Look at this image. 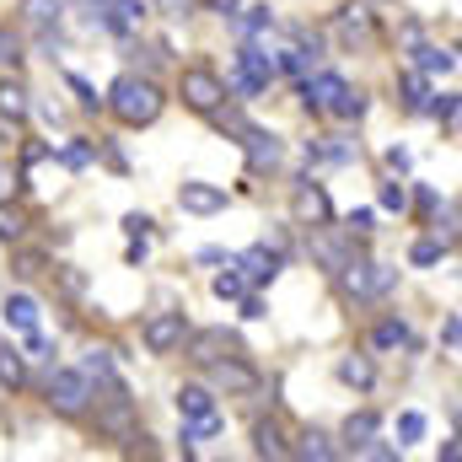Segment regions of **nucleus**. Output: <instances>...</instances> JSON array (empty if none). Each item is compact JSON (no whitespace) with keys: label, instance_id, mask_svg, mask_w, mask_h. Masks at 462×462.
Wrapping results in <instances>:
<instances>
[{"label":"nucleus","instance_id":"nucleus-22","mask_svg":"<svg viewBox=\"0 0 462 462\" xmlns=\"http://www.w3.org/2000/svg\"><path fill=\"white\" fill-rule=\"evenodd\" d=\"M60 0H22V22L32 27V32H54L60 27Z\"/></svg>","mask_w":462,"mask_h":462},{"label":"nucleus","instance_id":"nucleus-8","mask_svg":"<svg viewBox=\"0 0 462 462\" xmlns=\"http://www.w3.org/2000/svg\"><path fill=\"white\" fill-rule=\"evenodd\" d=\"M205 371H210V382H216V387H226V393H258V371H253L247 360H236V355L210 360Z\"/></svg>","mask_w":462,"mask_h":462},{"label":"nucleus","instance_id":"nucleus-19","mask_svg":"<svg viewBox=\"0 0 462 462\" xmlns=\"http://www.w3.org/2000/svg\"><path fill=\"white\" fill-rule=\"evenodd\" d=\"M27 114H32V103H27V87H22L16 76H0V118L22 124Z\"/></svg>","mask_w":462,"mask_h":462},{"label":"nucleus","instance_id":"nucleus-10","mask_svg":"<svg viewBox=\"0 0 462 462\" xmlns=\"http://www.w3.org/2000/svg\"><path fill=\"white\" fill-rule=\"evenodd\" d=\"M345 92H349V87H345V76H334V70H323V76H312V81L301 87V103H307L312 114H334Z\"/></svg>","mask_w":462,"mask_h":462},{"label":"nucleus","instance_id":"nucleus-4","mask_svg":"<svg viewBox=\"0 0 462 462\" xmlns=\"http://www.w3.org/2000/svg\"><path fill=\"white\" fill-rule=\"evenodd\" d=\"M92 376L76 365V371H54L49 376V409H60V414H87L92 409Z\"/></svg>","mask_w":462,"mask_h":462},{"label":"nucleus","instance_id":"nucleus-28","mask_svg":"<svg viewBox=\"0 0 462 462\" xmlns=\"http://www.w3.org/2000/svg\"><path fill=\"white\" fill-rule=\"evenodd\" d=\"M22 60H27V54H22V38H16L11 27H0V76H16Z\"/></svg>","mask_w":462,"mask_h":462},{"label":"nucleus","instance_id":"nucleus-43","mask_svg":"<svg viewBox=\"0 0 462 462\" xmlns=\"http://www.w3.org/2000/svg\"><path fill=\"white\" fill-rule=\"evenodd\" d=\"M371 221H376L371 210H355V216H349V236H365V231H371Z\"/></svg>","mask_w":462,"mask_h":462},{"label":"nucleus","instance_id":"nucleus-21","mask_svg":"<svg viewBox=\"0 0 462 462\" xmlns=\"http://www.w3.org/2000/svg\"><path fill=\"white\" fill-rule=\"evenodd\" d=\"M398 97H403L409 114H425V103H430V76H425V70H403V76H398Z\"/></svg>","mask_w":462,"mask_h":462},{"label":"nucleus","instance_id":"nucleus-13","mask_svg":"<svg viewBox=\"0 0 462 462\" xmlns=\"http://www.w3.org/2000/svg\"><path fill=\"white\" fill-rule=\"evenodd\" d=\"M231 263L242 269V280H253V285H269V280L280 274V263H285V258H280L274 247H263V242H258V247H247V253H242V258H231Z\"/></svg>","mask_w":462,"mask_h":462},{"label":"nucleus","instance_id":"nucleus-34","mask_svg":"<svg viewBox=\"0 0 462 462\" xmlns=\"http://www.w3.org/2000/svg\"><path fill=\"white\" fill-rule=\"evenodd\" d=\"M60 162H65V167H70V172H81V167H87V162H92V140H70V145H65V151H60Z\"/></svg>","mask_w":462,"mask_h":462},{"label":"nucleus","instance_id":"nucleus-32","mask_svg":"<svg viewBox=\"0 0 462 462\" xmlns=\"http://www.w3.org/2000/svg\"><path fill=\"white\" fill-rule=\"evenodd\" d=\"M210 291H216L221 301H236V296L247 291V280L236 274V263H231V258H226V274H216V285H210Z\"/></svg>","mask_w":462,"mask_h":462},{"label":"nucleus","instance_id":"nucleus-35","mask_svg":"<svg viewBox=\"0 0 462 462\" xmlns=\"http://www.w3.org/2000/svg\"><path fill=\"white\" fill-rule=\"evenodd\" d=\"M65 81H70V92H76V97H81V108H92V114H97V108H103V97H97V87H92V81H81V76H76V70H70V76H65Z\"/></svg>","mask_w":462,"mask_h":462},{"label":"nucleus","instance_id":"nucleus-37","mask_svg":"<svg viewBox=\"0 0 462 462\" xmlns=\"http://www.w3.org/2000/svg\"><path fill=\"white\" fill-rule=\"evenodd\" d=\"M16 274H22V280H32V274H49V258H43V253H22V258H16Z\"/></svg>","mask_w":462,"mask_h":462},{"label":"nucleus","instance_id":"nucleus-30","mask_svg":"<svg viewBox=\"0 0 462 462\" xmlns=\"http://www.w3.org/2000/svg\"><path fill=\"white\" fill-rule=\"evenodd\" d=\"M393 280H398V269H387V263H371V274H365V301H382V296L393 291Z\"/></svg>","mask_w":462,"mask_h":462},{"label":"nucleus","instance_id":"nucleus-29","mask_svg":"<svg viewBox=\"0 0 462 462\" xmlns=\"http://www.w3.org/2000/svg\"><path fill=\"white\" fill-rule=\"evenodd\" d=\"M441 253H447L441 236H420V242L409 247V263H414V269H430V263H441Z\"/></svg>","mask_w":462,"mask_h":462},{"label":"nucleus","instance_id":"nucleus-6","mask_svg":"<svg viewBox=\"0 0 462 462\" xmlns=\"http://www.w3.org/2000/svg\"><path fill=\"white\" fill-rule=\"evenodd\" d=\"M183 339H189V318L183 312H151L145 318V349L151 355H172Z\"/></svg>","mask_w":462,"mask_h":462},{"label":"nucleus","instance_id":"nucleus-1","mask_svg":"<svg viewBox=\"0 0 462 462\" xmlns=\"http://www.w3.org/2000/svg\"><path fill=\"white\" fill-rule=\"evenodd\" d=\"M162 87L151 81V76H118L114 87H108V97H103V108L118 118V124H129V129H145V124H156L162 118Z\"/></svg>","mask_w":462,"mask_h":462},{"label":"nucleus","instance_id":"nucleus-5","mask_svg":"<svg viewBox=\"0 0 462 462\" xmlns=\"http://www.w3.org/2000/svg\"><path fill=\"white\" fill-rule=\"evenodd\" d=\"M291 216H296V226H328L334 221V199L323 194V183H296V194H291Z\"/></svg>","mask_w":462,"mask_h":462},{"label":"nucleus","instance_id":"nucleus-18","mask_svg":"<svg viewBox=\"0 0 462 462\" xmlns=\"http://www.w3.org/2000/svg\"><path fill=\"white\" fill-rule=\"evenodd\" d=\"M253 452H258V457H269V462H285V457H291L285 430H280L274 420H258V425H253Z\"/></svg>","mask_w":462,"mask_h":462},{"label":"nucleus","instance_id":"nucleus-9","mask_svg":"<svg viewBox=\"0 0 462 462\" xmlns=\"http://www.w3.org/2000/svg\"><path fill=\"white\" fill-rule=\"evenodd\" d=\"M236 70H242L253 87H269V81L280 76V54H269V49H258V43L247 38V43L236 49Z\"/></svg>","mask_w":462,"mask_h":462},{"label":"nucleus","instance_id":"nucleus-26","mask_svg":"<svg viewBox=\"0 0 462 462\" xmlns=\"http://www.w3.org/2000/svg\"><path fill=\"white\" fill-rule=\"evenodd\" d=\"M296 457H307V462H334L339 457V447H334V436H323V430H307L301 436V447H291Z\"/></svg>","mask_w":462,"mask_h":462},{"label":"nucleus","instance_id":"nucleus-17","mask_svg":"<svg viewBox=\"0 0 462 462\" xmlns=\"http://www.w3.org/2000/svg\"><path fill=\"white\" fill-rule=\"evenodd\" d=\"M38 312H43V307H38L27 291H11V296H5V323H11L16 334H38Z\"/></svg>","mask_w":462,"mask_h":462},{"label":"nucleus","instance_id":"nucleus-41","mask_svg":"<svg viewBox=\"0 0 462 462\" xmlns=\"http://www.w3.org/2000/svg\"><path fill=\"white\" fill-rule=\"evenodd\" d=\"M22 236V216L16 210H0V242H16Z\"/></svg>","mask_w":462,"mask_h":462},{"label":"nucleus","instance_id":"nucleus-40","mask_svg":"<svg viewBox=\"0 0 462 462\" xmlns=\"http://www.w3.org/2000/svg\"><path fill=\"white\" fill-rule=\"evenodd\" d=\"M236 301H242V318H247V323H258V318H269V307H263V296H247V291H242Z\"/></svg>","mask_w":462,"mask_h":462},{"label":"nucleus","instance_id":"nucleus-27","mask_svg":"<svg viewBox=\"0 0 462 462\" xmlns=\"http://www.w3.org/2000/svg\"><path fill=\"white\" fill-rule=\"evenodd\" d=\"M231 22H236V32H242V38H258V32H269V27H274V11H269V5H247V11H236Z\"/></svg>","mask_w":462,"mask_h":462},{"label":"nucleus","instance_id":"nucleus-11","mask_svg":"<svg viewBox=\"0 0 462 462\" xmlns=\"http://www.w3.org/2000/svg\"><path fill=\"white\" fill-rule=\"evenodd\" d=\"M178 210H189V216H216V210H226V189L194 178V183L178 189Z\"/></svg>","mask_w":462,"mask_h":462},{"label":"nucleus","instance_id":"nucleus-20","mask_svg":"<svg viewBox=\"0 0 462 462\" xmlns=\"http://www.w3.org/2000/svg\"><path fill=\"white\" fill-rule=\"evenodd\" d=\"M414 70H425V76H452V70H457V54H452V49H436V43H414Z\"/></svg>","mask_w":462,"mask_h":462},{"label":"nucleus","instance_id":"nucleus-14","mask_svg":"<svg viewBox=\"0 0 462 462\" xmlns=\"http://www.w3.org/2000/svg\"><path fill=\"white\" fill-rule=\"evenodd\" d=\"M103 22H108V32H118V38H134L145 27V0H108L103 5Z\"/></svg>","mask_w":462,"mask_h":462},{"label":"nucleus","instance_id":"nucleus-23","mask_svg":"<svg viewBox=\"0 0 462 462\" xmlns=\"http://www.w3.org/2000/svg\"><path fill=\"white\" fill-rule=\"evenodd\" d=\"M339 382H345V387H355V393H371L376 365H371L365 355H345V360H339Z\"/></svg>","mask_w":462,"mask_h":462},{"label":"nucleus","instance_id":"nucleus-36","mask_svg":"<svg viewBox=\"0 0 462 462\" xmlns=\"http://www.w3.org/2000/svg\"><path fill=\"white\" fill-rule=\"evenodd\" d=\"M382 210H398V216L409 210V189H403L398 178H393V183H382Z\"/></svg>","mask_w":462,"mask_h":462},{"label":"nucleus","instance_id":"nucleus-24","mask_svg":"<svg viewBox=\"0 0 462 462\" xmlns=\"http://www.w3.org/2000/svg\"><path fill=\"white\" fill-rule=\"evenodd\" d=\"M371 345L376 349H403V345H414V334H409L403 318H382V323L371 328Z\"/></svg>","mask_w":462,"mask_h":462},{"label":"nucleus","instance_id":"nucleus-47","mask_svg":"<svg viewBox=\"0 0 462 462\" xmlns=\"http://www.w3.org/2000/svg\"><path fill=\"white\" fill-rule=\"evenodd\" d=\"M387 167H393V172H409V151H403V145H393V151H387Z\"/></svg>","mask_w":462,"mask_h":462},{"label":"nucleus","instance_id":"nucleus-2","mask_svg":"<svg viewBox=\"0 0 462 462\" xmlns=\"http://www.w3.org/2000/svg\"><path fill=\"white\" fill-rule=\"evenodd\" d=\"M178 414L189 420V430H183V452H194V441H205V436H216V430H221L216 393H210V387H199V382L178 387Z\"/></svg>","mask_w":462,"mask_h":462},{"label":"nucleus","instance_id":"nucleus-39","mask_svg":"<svg viewBox=\"0 0 462 462\" xmlns=\"http://www.w3.org/2000/svg\"><path fill=\"white\" fill-rule=\"evenodd\" d=\"M398 436H403V441H420V436H425V414H414V409H409V414L398 420Z\"/></svg>","mask_w":462,"mask_h":462},{"label":"nucleus","instance_id":"nucleus-15","mask_svg":"<svg viewBox=\"0 0 462 462\" xmlns=\"http://www.w3.org/2000/svg\"><path fill=\"white\" fill-rule=\"evenodd\" d=\"M334 32H339V43L355 54V49L371 38V11H365V5H339V16H334Z\"/></svg>","mask_w":462,"mask_h":462},{"label":"nucleus","instance_id":"nucleus-48","mask_svg":"<svg viewBox=\"0 0 462 462\" xmlns=\"http://www.w3.org/2000/svg\"><path fill=\"white\" fill-rule=\"evenodd\" d=\"M216 11H221V16H236V11H242V0H216Z\"/></svg>","mask_w":462,"mask_h":462},{"label":"nucleus","instance_id":"nucleus-31","mask_svg":"<svg viewBox=\"0 0 462 462\" xmlns=\"http://www.w3.org/2000/svg\"><path fill=\"white\" fill-rule=\"evenodd\" d=\"M425 114H436V118H441V124H447V129H457V114H462L457 92H441V97L430 92V103H425Z\"/></svg>","mask_w":462,"mask_h":462},{"label":"nucleus","instance_id":"nucleus-46","mask_svg":"<svg viewBox=\"0 0 462 462\" xmlns=\"http://www.w3.org/2000/svg\"><path fill=\"white\" fill-rule=\"evenodd\" d=\"M457 339H462V323H457V318H447V328H441V345L457 349Z\"/></svg>","mask_w":462,"mask_h":462},{"label":"nucleus","instance_id":"nucleus-12","mask_svg":"<svg viewBox=\"0 0 462 462\" xmlns=\"http://www.w3.org/2000/svg\"><path fill=\"white\" fill-rule=\"evenodd\" d=\"M183 345H189V360H194V365H210V360H221L226 349H236V339H231L226 328H199V334L189 328Z\"/></svg>","mask_w":462,"mask_h":462},{"label":"nucleus","instance_id":"nucleus-16","mask_svg":"<svg viewBox=\"0 0 462 462\" xmlns=\"http://www.w3.org/2000/svg\"><path fill=\"white\" fill-rule=\"evenodd\" d=\"M307 231H312V258H318L328 274H339V269H345V258H349V247L328 226H307Z\"/></svg>","mask_w":462,"mask_h":462},{"label":"nucleus","instance_id":"nucleus-44","mask_svg":"<svg viewBox=\"0 0 462 462\" xmlns=\"http://www.w3.org/2000/svg\"><path fill=\"white\" fill-rule=\"evenodd\" d=\"M124 231L129 236H151V216H124Z\"/></svg>","mask_w":462,"mask_h":462},{"label":"nucleus","instance_id":"nucleus-25","mask_svg":"<svg viewBox=\"0 0 462 462\" xmlns=\"http://www.w3.org/2000/svg\"><path fill=\"white\" fill-rule=\"evenodd\" d=\"M376 430H382V420H376L371 409H360V414H349V420H345V447H349V452H360V447H365V441H371Z\"/></svg>","mask_w":462,"mask_h":462},{"label":"nucleus","instance_id":"nucleus-7","mask_svg":"<svg viewBox=\"0 0 462 462\" xmlns=\"http://www.w3.org/2000/svg\"><path fill=\"white\" fill-rule=\"evenodd\" d=\"M242 151H247V167L253 172H274L280 162H285V140L280 134H269V129H242Z\"/></svg>","mask_w":462,"mask_h":462},{"label":"nucleus","instance_id":"nucleus-3","mask_svg":"<svg viewBox=\"0 0 462 462\" xmlns=\"http://www.w3.org/2000/svg\"><path fill=\"white\" fill-rule=\"evenodd\" d=\"M178 97H183V108H194V114L210 118L221 103H226V81H221L216 70L194 65V70H183V81H178Z\"/></svg>","mask_w":462,"mask_h":462},{"label":"nucleus","instance_id":"nucleus-38","mask_svg":"<svg viewBox=\"0 0 462 462\" xmlns=\"http://www.w3.org/2000/svg\"><path fill=\"white\" fill-rule=\"evenodd\" d=\"M355 457H376V462H398V447H387V441H376V436H371V441H365V447H360V452H355Z\"/></svg>","mask_w":462,"mask_h":462},{"label":"nucleus","instance_id":"nucleus-42","mask_svg":"<svg viewBox=\"0 0 462 462\" xmlns=\"http://www.w3.org/2000/svg\"><path fill=\"white\" fill-rule=\"evenodd\" d=\"M156 11H162V16H189L194 0H156Z\"/></svg>","mask_w":462,"mask_h":462},{"label":"nucleus","instance_id":"nucleus-33","mask_svg":"<svg viewBox=\"0 0 462 462\" xmlns=\"http://www.w3.org/2000/svg\"><path fill=\"white\" fill-rule=\"evenodd\" d=\"M0 382H5V387H22V382H27V365H22L16 349H0Z\"/></svg>","mask_w":462,"mask_h":462},{"label":"nucleus","instance_id":"nucleus-45","mask_svg":"<svg viewBox=\"0 0 462 462\" xmlns=\"http://www.w3.org/2000/svg\"><path fill=\"white\" fill-rule=\"evenodd\" d=\"M54 274H60V280H65V291H70V296H81V291H87V280H81V274H76V269H54Z\"/></svg>","mask_w":462,"mask_h":462},{"label":"nucleus","instance_id":"nucleus-49","mask_svg":"<svg viewBox=\"0 0 462 462\" xmlns=\"http://www.w3.org/2000/svg\"><path fill=\"white\" fill-rule=\"evenodd\" d=\"M81 5H87V11H92L97 22H103V5H108V0H81Z\"/></svg>","mask_w":462,"mask_h":462}]
</instances>
